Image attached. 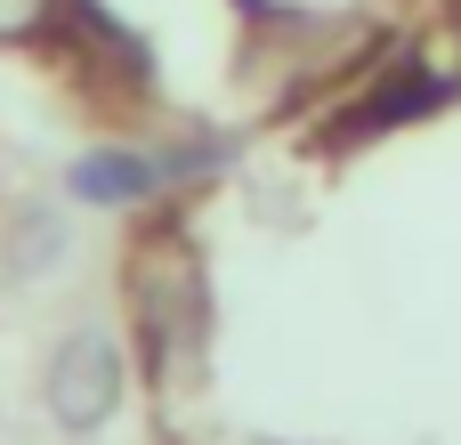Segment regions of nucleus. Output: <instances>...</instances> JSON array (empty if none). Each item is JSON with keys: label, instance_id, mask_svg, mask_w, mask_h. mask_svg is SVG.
<instances>
[{"label": "nucleus", "instance_id": "nucleus-2", "mask_svg": "<svg viewBox=\"0 0 461 445\" xmlns=\"http://www.w3.org/2000/svg\"><path fill=\"white\" fill-rule=\"evenodd\" d=\"M454 97H461V73L429 65L421 49H389L365 81H348V89L316 114L308 154L348 162V154H365V146H381V138H397V130H413V122H438Z\"/></svg>", "mask_w": 461, "mask_h": 445}, {"label": "nucleus", "instance_id": "nucleus-9", "mask_svg": "<svg viewBox=\"0 0 461 445\" xmlns=\"http://www.w3.org/2000/svg\"><path fill=\"white\" fill-rule=\"evenodd\" d=\"M454 32H461V0H454Z\"/></svg>", "mask_w": 461, "mask_h": 445}, {"label": "nucleus", "instance_id": "nucleus-1", "mask_svg": "<svg viewBox=\"0 0 461 445\" xmlns=\"http://www.w3.org/2000/svg\"><path fill=\"white\" fill-rule=\"evenodd\" d=\"M122 292H130V357H138V373L162 389L194 349H203V259H194V243H186V219H178V203H162V211H146L138 219V235H130V251H122Z\"/></svg>", "mask_w": 461, "mask_h": 445}, {"label": "nucleus", "instance_id": "nucleus-5", "mask_svg": "<svg viewBox=\"0 0 461 445\" xmlns=\"http://www.w3.org/2000/svg\"><path fill=\"white\" fill-rule=\"evenodd\" d=\"M243 162V138L219 130V122H186L178 138H162V178H170V203L178 195H203L211 178H227Z\"/></svg>", "mask_w": 461, "mask_h": 445}, {"label": "nucleus", "instance_id": "nucleus-6", "mask_svg": "<svg viewBox=\"0 0 461 445\" xmlns=\"http://www.w3.org/2000/svg\"><path fill=\"white\" fill-rule=\"evenodd\" d=\"M65 251H73V227H65V211H57V203H24V211L8 219V235H0V268H8L16 284L57 276V268H65Z\"/></svg>", "mask_w": 461, "mask_h": 445}, {"label": "nucleus", "instance_id": "nucleus-8", "mask_svg": "<svg viewBox=\"0 0 461 445\" xmlns=\"http://www.w3.org/2000/svg\"><path fill=\"white\" fill-rule=\"evenodd\" d=\"M251 445H284V438H251Z\"/></svg>", "mask_w": 461, "mask_h": 445}, {"label": "nucleus", "instance_id": "nucleus-4", "mask_svg": "<svg viewBox=\"0 0 461 445\" xmlns=\"http://www.w3.org/2000/svg\"><path fill=\"white\" fill-rule=\"evenodd\" d=\"M65 195L81 211H105V219H146L170 203V178H162V146L154 138H97L65 162Z\"/></svg>", "mask_w": 461, "mask_h": 445}, {"label": "nucleus", "instance_id": "nucleus-3", "mask_svg": "<svg viewBox=\"0 0 461 445\" xmlns=\"http://www.w3.org/2000/svg\"><path fill=\"white\" fill-rule=\"evenodd\" d=\"M130 341H113L105 324H73L57 349H49V373H41V405L65 438H97L122 397H130Z\"/></svg>", "mask_w": 461, "mask_h": 445}, {"label": "nucleus", "instance_id": "nucleus-7", "mask_svg": "<svg viewBox=\"0 0 461 445\" xmlns=\"http://www.w3.org/2000/svg\"><path fill=\"white\" fill-rule=\"evenodd\" d=\"M41 24H49V0H0V41L32 49V41H41Z\"/></svg>", "mask_w": 461, "mask_h": 445}]
</instances>
